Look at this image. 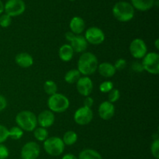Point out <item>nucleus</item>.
Returning a JSON list of instances; mask_svg holds the SVG:
<instances>
[{"mask_svg":"<svg viewBox=\"0 0 159 159\" xmlns=\"http://www.w3.org/2000/svg\"><path fill=\"white\" fill-rule=\"evenodd\" d=\"M85 38L87 42L91 45H98L105 41V34L100 28L97 26H91L85 31Z\"/></svg>","mask_w":159,"mask_h":159,"instance_id":"nucleus-8","label":"nucleus"},{"mask_svg":"<svg viewBox=\"0 0 159 159\" xmlns=\"http://www.w3.org/2000/svg\"><path fill=\"white\" fill-rule=\"evenodd\" d=\"M151 153L155 158H159V140H154L151 144Z\"/></svg>","mask_w":159,"mask_h":159,"instance_id":"nucleus-30","label":"nucleus"},{"mask_svg":"<svg viewBox=\"0 0 159 159\" xmlns=\"http://www.w3.org/2000/svg\"><path fill=\"white\" fill-rule=\"evenodd\" d=\"M97 57L92 52H83L78 61V69L79 73L84 76H89L96 72L98 69Z\"/></svg>","mask_w":159,"mask_h":159,"instance_id":"nucleus-1","label":"nucleus"},{"mask_svg":"<svg viewBox=\"0 0 159 159\" xmlns=\"http://www.w3.org/2000/svg\"><path fill=\"white\" fill-rule=\"evenodd\" d=\"M70 101L65 95L56 93L51 95L48 100V106L49 110L54 113H62L69 108Z\"/></svg>","mask_w":159,"mask_h":159,"instance_id":"nucleus-4","label":"nucleus"},{"mask_svg":"<svg viewBox=\"0 0 159 159\" xmlns=\"http://www.w3.org/2000/svg\"><path fill=\"white\" fill-rule=\"evenodd\" d=\"M43 90L45 93L48 95H53L57 93V86L53 80H47L43 84Z\"/></svg>","mask_w":159,"mask_h":159,"instance_id":"nucleus-25","label":"nucleus"},{"mask_svg":"<svg viewBox=\"0 0 159 159\" xmlns=\"http://www.w3.org/2000/svg\"><path fill=\"white\" fill-rule=\"evenodd\" d=\"M37 124L39 126L43 128H48L51 127L55 121V116H54V113L51 112V110H43L40 112L37 116Z\"/></svg>","mask_w":159,"mask_h":159,"instance_id":"nucleus-13","label":"nucleus"},{"mask_svg":"<svg viewBox=\"0 0 159 159\" xmlns=\"http://www.w3.org/2000/svg\"><path fill=\"white\" fill-rule=\"evenodd\" d=\"M142 65L144 70L153 75L159 73V55L157 52H148L143 58Z\"/></svg>","mask_w":159,"mask_h":159,"instance_id":"nucleus-6","label":"nucleus"},{"mask_svg":"<svg viewBox=\"0 0 159 159\" xmlns=\"http://www.w3.org/2000/svg\"><path fill=\"white\" fill-rule=\"evenodd\" d=\"M120 98V92L118 89H112L110 92H109L108 95V101L111 103H114L119 100Z\"/></svg>","mask_w":159,"mask_h":159,"instance_id":"nucleus-28","label":"nucleus"},{"mask_svg":"<svg viewBox=\"0 0 159 159\" xmlns=\"http://www.w3.org/2000/svg\"><path fill=\"white\" fill-rule=\"evenodd\" d=\"M74 51L70 44H65L59 48L58 55L63 62H69L74 56Z\"/></svg>","mask_w":159,"mask_h":159,"instance_id":"nucleus-20","label":"nucleus"},{"mask_svg":"<svg viewBox=\"0 0 159 159\" xmlns=\"http://www.w3.org/2000/svg\"><path fill=\"white\" fill-rule=\"evenodd\" d=\"M78 159H102V157L96 150L86 148L79 153Z\"/></svg>","mask_w":159,"mask_h":159,"instance_id":"nucleus-21","label":"nucleus"},{"mask_svg":"<svg viewBox=\"0 0 159 159\" xmlns=\"http://www.w3.org/2000/svg\"><path fill=\"white\" fill-rule=\"evenodd\" d=\"M113 17L120 22L126 23L129 22L134 17V8L128 2L120 1L113 6Z\"/></svg>","mask_w":159,"mask_h":159,"instance_id":"nucleus-2","label":"nucleus"},{"mask_svg":"<svg viewBox=\"0 0 159 159\" xmlns=\"http://www.w3.org/2000/svg\"><path fill=\"white\" fill-rule=\"evenodd\" d=\"M81 77V73L78 70H71L66 73L65 76V81L69 84H75Z\"/></svg>","mask_w":159,"mask_h":159,"instance_id":"nucleus-23","label":"nucleus"},{"mask_svg":"<svg viewBox=\"0 0 159 159\" xmlns=\"http://www.w3.org/2000/svg\"><path fill=\"white\" fill-rule=\"evenodd\" d=\"M69 27L71 32L74 33L76 35L81 34L85 31V20L80 17H74L70 21Z\"/></svg>","mask_w":159,"mask_h":159,"instance_id":"nucleus-16","label":"nucleus"},{"mask_svg":"<svg viewBox=\"0 0 159 159\" xmlns=\"http://www.w3.org/2000/svg\"><path fill=\"white\" fill-rule=\"evenodd\" d=\"M40 154V145L34 141H30L23 146L20 151V157L22 159H37Z\"/></svg>","mask_w":159,"mask_h":159,"instance_id":"nucleus-9","label":"nucleus"},{"mask_svg":"<svg viewBox=\"0 0 159 159\" xmlns=\"http://www.w3.org/2000/svg\"><path fill=\"white\" fill-rule=\"evenodd\" d=\"M76 88L82 96H89L93 90V83L89 76H82L76 82Z\"/></svg>","mask_w":159,"mask_h":159,"instance_id":"nucleus-12","label":"nucleus"},{"mask_svg":"<svg viewBox=\"0 0 159 159\" xmlns=\"http://www.w3.org/2000/svg\"><path fill=\"white\" fill-rule=\"evenodd\" d=\"M68 1H71V2H74V1H75V0H68Z\"/></svg>","mask_w":159,"mask_h":159,"instance_id":"nucleus-42","label":"nucleus"},{"mask_svg":"<svg viewBox=\"0 0 159 159\" xmlns=\"http://www.w3.org/2000/svg\"><path fill=\"white\" fill-rule=\"evenodd\" d=\"M114 65L116 70H124L126 65H127V61L124 59H119L115 62L114 65Z\"/></svg>","mask_w":159,"mask_h":159,"instance_id":"nucleus-33","label":"nucleus"},{"mask_svg":"<svg viewBox=\"0 0 159 159\" xmlns=\"http://www.w3.org/2000/svg\"><path fill=\"white\" fill-rule=\"evenodd\" d=\"M34 138L40 142H43L48 137V131L46 128L40 126L38 128H35L34 130Z\"/></svg>","mask_w":159,"mask_h":159,"instance_id":"nucleus-24","label":"nucleus"},{"mask_svg":"<svg viewBox=\"0 0 159 159\" xmlns=\"http://www.w3.org/2000/svg\"><path fill=\"white\" fill-rule=\"evenodd\" d=\"M16 123L17 126L23 131L32 132L37 128V116L34 112L28 110L21 111L16 116Z\"/></svg>","mask_w":159,"mask_h":159,"instance_id":"nucleus-3","label":"nucleus"},{"mask_svg":"<svg viewBox=\"0 0 159 159\" xmlns=\"http://www.w3.org/2000/svg\"><path fill=\"white\" fill-rule=\"evenodd\" d=\"M9 155V151L7 147L3 143H0V159L8 158Z\"/></svg>","mask_w":159,"mask_h":159,"instance_id":"nucleus-32","label":"nucleus"},{"mask_svg":"<svg viewBox=\"0 0 159 159\" xmlns=\"http://www.w3.org/2000/svg\"><path fill=\"white\" fill-rule=\"evenodd\" d=\"M65 145L61 138L58 137H48L43 141V149L50 156L57 157L63 154Z\"/></svg>","mask_w":159,"mask_h":159,"instance_id":"nucleus-5","label":"nucleus"},{"mask_svg":"<svg viewBox=\"0 0 159 159\" xmlns=\"http://www.w3.org/2000/svg\"><path fill=\"white\" fill-rule=\"evenodd\" d=\"M61 159H78V157H76L75 154L68 153V154H65V155L61 157Z\"/></svg>","mask_w":159,"mask_h":159,"instance_id":"nucleus-38","label":"nucleus"},{"mask_svg":"<svg viewBox=\"0 0 159 159\" xmlns=\"http://www.w3.org/2000/svg\"><path fill=\"white\" fill-rule=\"evenodd\" d=\"M98 71L102 76L106 78H110L116 73V69L113 64L110 62H102L98 65Z\"/></svg>","mask_w":159,"mask_h":159,"instance_id":"nucleus-18","label":"nucleus"},{"mask_svg":"<svg viewBox=\"0 0 159 159\" xmlns=\"http://www.w3.org/2000/svg\"><path fill=\"white\" fill-rule=\"evenodd\" d=\"M112 89H113V84L110 80L103 81L99 85V90L102 93H109Z\"/></svg>","mask_w":159,"mask_h":159,"instance_id":"nucleus-29","label":"nucleus"},{"mask_svg":"<svg viewBox=\"0 0 159 159\" xmlns=\"http://www.w3.org/2000/svg\"><path fill=\"white\" fill-rule=\"evenodd\" d=\"M65 145L67 146H71V145L75 144L78 140V135L75 131L68 130L66 132H65L62 138Z\"/></svg>","mask_w":159,"mask_h":159,"instance_id":"nucleus-22","label":"nucleus"},{"mask_svg":"<svg viewBox=\"0 0 159 159\" xmlns=\"http://www.w3.org/2000/svg\"><path fill=\"white\" fill-rule=\"evenodd\" d=\"M130 4L133 6L134 9L145 12L148 11L154 6L155 0H130Z\"/></svg>","mask_w":159,"mask_h":159,"instance_id":"nucleus-19","label":"nucleus"},{"mask_svg":"<svg viewBox=\"0 0 159 159\" xmlns=\"http://www.w3.org/2000/svg\"><path fill=\"white\" fill-rule=\"evenodd\" d=\"M12 23V17L8 14L4 13L0 16V26L3 28L9 27Z\"/></svg>","mask_w":159,"mask_h":159,"instance_id":"nucleus-27","label":"nucleus"},{"mask_svg":"<svg viewBox=\"0 0 159 159\" xmlns=\"http://www.w3.org/2000/svg\"><path fill=\"white\" fill-rule=\"evenodd\" d=\"M93 103H94V100L93 98L89 96H87L86 98L84 100V106L87 108H91L92 106L93 105Z\"/></svg>","mask_w":159,"mask_h":159,"instance_id":"nucleus-35","label":"nucleus"},{"mask_svg":"<svg viewBox=\"0 0 159 159\" xmlns=\"http://www.w3.org/2000/svg\"><path fill=\"white\" fill-rule=\"evenodd\" d=\"M75 34L74 33H72L71 31H68V32H67L66 34H65V38H66L67 41H68L70 42L72 40L73 37H75Z\"/></svg>","mask_w":159,"mask_h":159,"instance_id":"nucleus-37","label":"nucleus"},{"mask_svg":"<svg viewBox=\"0 0 159 159\" xmlns=\"http://www.w3.org/2000/svg\"><path fill=\"white\" fill-rule=\"evenodd\" d=\"M93 118V112L90 108L82 107L79 108L75 111L74 114V120L78 125L85 126L92 122Z\"/></svg>","mask_w":159,"mask_h":159,"instance_id":"nucleus-11","label":"nucleus"},{"mask_svg":"<svg viewBox=\"0 0 159 159\" xmlns=\"http://www.w3.org/2000/svg\"><path fill=\"white\" fill-rule=\"evenodd\" d=\"M26 9V4L23 0H7L4 4V12L9 17L20 16Z\"/></svg>","mask_w":159,"mask_h":159,"instance_id":"nucleus-7","label":"nucleus"},{"mask_svg":"<svg viewBox=\"0 0 159 159\" xmlns=\"http://www.w3.org/2000/svg\"><path fill=\"white\" fill-rule=\"evenodd\" d=\"M99 115L102 119L109 120L113 117L115 114V106L109 101H105L99 106Z\"/></svg>","mask_w":159,"mask_h":159,"instance_id":"nucleus-14","label":"nucleus"},{"mask_svg":"<svg viewBox=\"0 0 159 159\" xmlns=\"http://www.w3.org/2000/svg\"><path fill=\"white\" fill-rule=\"evenodd\" d=\"M130 52L136 59H141L148 53V47L144 40L135 38L130 44Z\"/></svg>","mask_w":159,"mask_h":159,"instance_id":"nucleus-10","label":"nucleus"},{"mask_svg":"<svg viewBox=\"0 0 159 159\" xmlns=\"http://www.w3.org/2000/svg\"><path fill=\"white\" fill-rule=\"evenodd\" d=\"M7 106V100L4 96L0 94V112L4 110Z\"/></svg>","mask_w":159,"mask_h":159,"instance_id":"nucleus-36","label":"nucleus"},{"mask_svg":"<svg viewBox=\"0 0 159 159\" xmlns=\"http://www.w3.org/2000/svg\"><path fill=\"white\" fill-rule=\"evenodd\" d=\"M23 130L21 128L17 126H13L9 129V137H10L12 140H20L23 137Z\"/></svg>","mask_w":159,"mask_h":159,"instance_id":"nucleus-26","label":"nucleus"},{"mask_svg":"<svg viewBox=\"0 0 159 159\" xmlns=\"http://www.w3.org/2000/svg\"><path fill=\"white\" fill-rule=\"evenodd\" d=\"M132 70L134 71L137 72V73H141V72L144 71V68H143V65L141 62H134L132 63Z\"/></svg>","mask_w":159,"mask_h":159,"instance_id":"nucleus-34","label":"nucleus"},{"mask_svg":"<svg viewBox=\"0 0 159 159\" xmlns=\"http://www.w3.org/2000/svg\"><path fill=\"white\" fill-rule=\"evenodd\" d=\"M70 45L72 48L74 52L83 53L88 47V42L85 40V37L81 34L75 35L72 40L70 41Z\"/></svg>","mask_w":159,"mask_h":159,"instance_id":"nucleus-15","label":"nucleus"},{"mask_svg":"<svg viewBox=\"0 0 159 159\" xmlns=\"http://www.w3.org/2000/svg\"><path fill=\"white\" fill-rule=\"evenodd\" d=\"M3 12H4V3L2 0H0V15L2 14Z\"/></svg>","mask_w":159,"mask_h":159,"instance_id":"nucleus-39","label":"nucleus"},{"mask_svg":"<svg viewBox=\"0 0 159 159\" xmlns=\"http://www.w3.org/2000/svg\"><path fill=\"white\" fill-rule=\"evenodd\" d=\"M155 46L157 50L159 49V39H156L155 41Z\"/></svg>","mask_w":159,"mask_h":159,"instance_id":"nucleus-40","label":"nucleus"},{"mask_svg":"<svg viewBox=\"0 0 159 159\" xmlns=\"http://www.w3.org/2000/svg\"><path fill=\"white\" fill-rule=\"evenodd\" d=\"M152 138L154 140H159V137H158V133H155L152 135Z\"/></svg>","mask_w":159,"mask_h":159,"instance_id":"nucleus-41","label":"nucleus"},{"mask_svg":"<svg viewBox=\"0 0 159 159\" xmlns=\"http://www.w3.org/2000/svg\"><path fill=\"white\" fill-rule=\"evenodd\" d=\"M9 138V129L0 124V143H3Z\"/></svg>","mask_w":159,"mask_h":159,"instance_id":"nucleus-31","label":"nucleus"},{"mask_svg":"<svg viewBox=\"0 0 159 159\" xmlns=\"http://www.w3.org/2000/svg\"><path fill=\"white\" fill-rule=\"evenodd\" d=\"M16 63L22 68H29L34 64V59L32 56L26 52H21L16 55L15 58Z\"/></svg>","mask_w":159,"mask_h":159,"instance_id":"nucleus-17","label":"nucleus"}]
</instances>
